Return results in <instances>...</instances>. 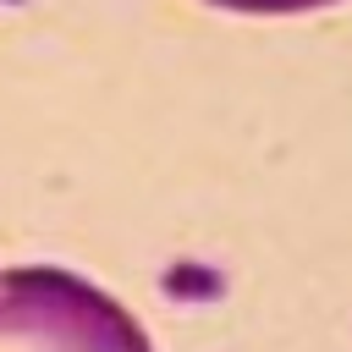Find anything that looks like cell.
<instances>
[{
	"instance_id": "1",
	"label": "cell",
	"mask_w": 352,
	"mask_h": 352,
	"mask_svg": "<svg viewBox=\"0 0 352 352\" xmlns=\"http://www.w3.org/2000/svg\"><path fill=\"white\" fill-rule=\"evenodd\" d=\"M0 352H154V341L88 275L11 264L0 270Z\"/></svg>"
},
{
	"instance_id": "2",
	"label": "cell",
	"mask_w": 352,
	"mask_h": 352,
	"mask_svg": "<svg viewBox=\"0 0 352 352\" xmlns=\"http://www.w3.org/2000/svg\"><path fill=\"white\" fill-rule=\"evenodd\" d=\"M204 6H220V11H236V16H302V11L341 6V0H204Z\"/></svg>"
}]
</instances>
